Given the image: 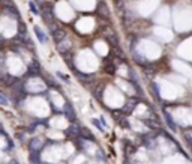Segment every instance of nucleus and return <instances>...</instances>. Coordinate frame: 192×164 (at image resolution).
Here are the masks:
<instances>
[{"label":"nucleus","instance_id":"obj_1","mask_svg":"<svg viewBox=\"0 0 192 164\" xmlns=\"http://www.w3.org/2000/svg\"><path fill=\"white\" fill-rule=\"evenodd\" d=\"M42 18L45 20V23L48 24V27H50V30H51V33H54L57 29V24L54 21V11H53V5L51 3H42Z\"/></svg>","mask_w":192,"mask_h":164},{"label":"nucleus","instance_id":"obj_2","mask_svg":"<svg viewBox=\"0 0 192 164\" xmlns=\"http://www.w3.org/2000/svg\"><path fill=\"white\" fill-rule=\"evenodd\" d=\"M104 33H105V39H107L111 45H114V47H119V38H117V33L114 32L111 27H107V29L104 30Z\"/></svg>","mask_w":192,"mask_h":164},{"label":"nucleus","instance_id":"obj_3","mask_svg":"<svg viewBox=\"0 0 192 164\" xmlns=\"http://www.w3.org/2000/svg\"><path fill=\"white\" fill-rule=\"evenodd\" d=\"M27 75H29V77H41V75H42V68H41V65H39L36 60H33V62L29 65Z\"/></svg>","mask_w":192,"mask_h":164},{"label":"nucleus","instance_id":"obj_4","mask_svg":"<svg viewBox=\"0 0 192 164\" xmlns=\"http://www.w3.org/2000/svg\"><path fill=\"white\" fill-rule=\"evenodd\" d=\"M63 113H65V116L68 119L69 122H75L77 120V113H75V108L72 107L71 103H66L65 106H63Z\"/></svg>","mask_w":192,"mask_h":164},{"label":"nucleus","instance_id":"obj_5","mask_svg":"<svg viewBox=\"0 0 192 164\" xmlns=\"http://www.w3.org/2000/svg\"><path fill=\"white\" fill-rule=\"evenodd\" d=\"M98 14H99V17H102V18L107 20V21L111 18V12H110L108 6H107L104 2H99V3H98Z\"/></svg>","mask_w":192,"mask_h":164},{"label":"nucleus","instance_id":"obj_6","mask_svg":"<svg viewBox=\"0 0 192 164\" xmlns=\"http://www.w3.org/2000/svg\"><path fill=\"white\" fill-rule=\"evenodd\" d=\"M57 50H59V53H62V54L69 53V51H71V41H69L68 38H65L62 42L57 44Z\"/></svg>","mask_w":192,"mask_h":164},{"label":"nucleus","instance_id":"obj_7","mask_svg":"<svg viewBox=\"0 0 192 164\" xmlns=\"http://www.w3.org/2000/svg\"><path fill=\"white\" fill-rule=\"evenodd\" d=\"M75 77H77L80 82L83 83V84H89V83L95 78V75H90V74H83V72H80V71H75Z\"/></svg>","mask_w":192,"mask_h":164},{"label":"nucleus","instance_id":"obj_8","mask_svg":"<svg viewBox=\"0 0 192 164\" xmlns=\"http://www.w3.org/2000/svg\"><path fill=\"white\" fill-rule=\"evenodd\" d=\"M3 12H5L6 15L12 17V18H15V20H20V12L17 11L12 5H6V6H5V9H3Z\"/></svg>","mask_w":192,"mask_h":164},{"label":"nucleus","instance_id":"obj_9","mask_svg":"<svg viewBox=\"0 0 192 164\" xmlns=\"http://www.w3.org/2000/svg\"><path fill=\"white\" fill-rule=\"evenodd\" d=\"M33 30H35V33H36V36H38V39H39V42H42V44H47V42H48V36L44 33V30H42L39 26H35Z\"/></svg>","mask_w":192,"mask_h":164},{"label":"nucleus","instance_id":"obj_10","mask_svg":"<svg viewBox=\"0 0 192 164\" xmlns=\"http://www.w3.org/2000/svg\"><path fill=\"white\" fill-rule=\"evenodd\" d=\"M162 115H164V117H165V122H167V125L170 127V129L176 131V129H177V125H176V122H174V119H173V116L170 115L168 111H164Z\"/></svg>","mask_w":192,"mask_h":164},{"label":"nucleus","instance_id":"obj_11","mask_svg":"<svg viewBox=\"0 0 192 164\" xmlns=\"http://www.w3.org/2000/svg\"><path fill=\"white\" fill-rule=\"evenodd\" d=\"M53 38H54L56 44H59V42H62V41H63V39L66 38V32H65L63 29H60V27H59V29H57L56 32L53 33Z\"/></svg>","mask_w":192,"mask_h":164},{"label":"nucleus","instance_id":"obj_12","mask_svg":"<svg viewBox=\"0 0 192 164\" xmlns=\"http://www.w3.org/2000/svg\"><path fill=\"white\" fill-rule=\"evenodd\" d=\"M135 104H137V99H131L129 103H126L125 104V107H123V111L125 115H129V113H132L134 111V108H135Z\"/></svg>","mask_w":192,"mask_h":164},{"label":"nucleus","instance_id":"obj_13","mask_svg":"<svg viewBox=\"0 0 192 164\" xmlns=\"http://www.w3.org/2000/svg\"><path fill=\"white\" fill-rule=\"evenodd\" d=\"M132 56H134V60H135L137 63H140V65H147V60H146V57H144L143 54L137 53L135 50L132 51Z\"/></svg>","mask_w":192,"mask_h":164},{"label":"nucleus","instance_id":"obj_14","mask_svg":"<svg viewBox=\"0 0 192 164\" xmlns=\"http://www.w3.org/2000/svg\"><path fill=\"white\" fill-rule=\"evenodd\" d=\"M80 137H84V139H87V140H95V136H93L87 128H81V131H80Z\"/></svg>","mask_w":192,"mask_h":164},{"label":"nucleus","instance_id":"obj_15","mask_svg":"<svg viewBox=\"0 0 192 164\" xmlns=\"http://www.w3.org/2000/svg\"><path fill=\"white\" fill-rule=\"evenodd\" d=\"M41 146H42L41 139H32V140H30V149H32V151H38V152H39Z\"/></svg>","mask_w":192,"mask_h":164},{"label":"nucleus","instance_id":"obj_16","mask_svg":"<svg viewBox=\"0 0 192 164\" xmlns=\"http://www.w3.org/2000/svg\"><path fill=\"white\" fill-rule=\"evenodd\" d=\"M66 134H68V136H74V137H80V129H78V127H75V125H71V127L66 129Z\"/></svg>","mask_w":192,"mask_h":164},{"label":"nucleus","instance_id":"obj_17","mask_svg":"<svg viewBox=\"0 0 192 164\" xmlns=\"http://www.w3.org/2000/svg\"><path fill=\"white\" fill-rule=\"evenodd\" d=\"M104 90H105V86H104V84H99V86L95 89V96H96L98 101H102V94H104Z\"/></svg>","mask_w":192,"mask_h":164},{"label":"nucleus","instance_id":"obj_18","mask_svg":"<svg viewBox=\"0 0 192 164\" xmlns=\"http://www.w3.org/2000/svg\"><path fill=\"white\" fill-rule=\"evenodd\" d=\"M116 69H117V68H116L114 63H105V71H107L110 75H114V74H116Z\"/></svg>","mask_w":192,"mask_h":164},{"label":"nucleus","instance_id":"obj_19","mask_svg":"<svg viewBox=\"0 0 192 164\" xmlns=\"http://www.w3.org/2000/svg\"><path fill=\"white\" fill-rule=\"evenodd\" d=\"M9 104V98L3 92H0V106H8Z\"/></svg>","mask_w":192,"mask_h":164},{"label":"nucleus","instance_id":"obj_20","mask_svg":"<svg viewBox=\"0 0 192 164\" xmlns=\"http://www.w3.org/2000/svg\"><path fill=\"white\" fill-rule=\"evenodd\" d=\"M116 6H117V9L122 12L125 11V6H126V0H116Z\"/></svg>","mask_w":192,"mask_h":164},{"label":"nucleus","instance_id":"obj_21","mask_svg":"<svg viewBox=\"0 0 192 164\" xmlns=\"http://www.w3.org/2000/svg\"><path fill=\"white\" fill-rule=\"evenodd\" d=\"M150 87L153 89V94H155L153 96H155L156 99H161V96H159V87H158V86H156L155 83H150Z\"/></svg>","mask_w":192,"mask_h":164},{"label":"nucleus","instance_id":"obj_22","mask_svg":"<svg viewBox=\"0 0 192 164\" xmlns=\"http://www.w3.org/2000/svg\"><path fill=\"white\" fill-rule=\"evenodd\" d=\"M92 124H93V125H96V127L101 129V131H102V128H105V127L102 125V122H101V120H98V119H92Z\"/></svg>","mask_w":192,"mask_h":164},{"label":"nucleus","instance_id":"obj_23","mask_svg":"<svg viewBox=\"0 0 192 164\" xmlns=\"http://www.w3.org/2000/svg\"><path fill=\"white\" fill-rule=\"evenodd\" d=\"M29 8H30V11L33 12V14H39V11H38V8H36V5H35L33 2H29Z\"/></svg>","mask_w":192,"mask_h":164},{"label":"nucleus","instance_id":"obj_24","mask_svg":"<svg viewBox=\"0 0 192 164\" xmlns=\"http://www.w3.org/2000/svg\"><path fill=\"white\" fill-rule=\"evenodd\" d=\"M57 75H59V77H60L62 80H65V82H68V80H69L68 75H65V74H62V72H57Z\"/></svg>","mask_w":192,"mask_h":164},{"label":"nucleus","instance_id":"obj_25","mask_svg":"<svg viewBox=\"0 0 192 164\" xmlns=\"http://www.w3.org/2000/svg\"><path fill=\"white\" fill-rule=\"evenodd\" d=\"M3 45H5V39H3V38H0V50L3 48Z\"/></svg>","mask_w":192,"mask_h":164},{"label":"nucleus","instance_id":"obj_26","mask_svg":"<svg viewBox=\"0 0 192 164\" xmlns=\"http://www.w3.org/2000/svg\"><path fill=\"white\" fill-rule=\"evenodd\" d=\"M0 136H6V134L3 132V128H2V125H0Z\"/></svg>","mask_w":192,"mask_h":164},{"label":"nucleus","instance_id":"obj_27","mask_svg":"<svg viewBox=\"0 0 192 164\" xmlns=\"http://www.w3.org/2000/svg\"><path fill=\"white\" fill-rule=\"evenodd\" d=\"M2 2H5L6 5H11V2H12V0H2Z\"/></svg>","mask_w":192,"mask_h":164},{"label":"nucleus","instance_id":"obj_28","mask_svg":"<svg viewBox=\"0 0 192 164\" xmlns=\"http://www.w3.org/2000/svg\"><path fill=\"white\" fill-rule=\"evenodd\" d=\"M11 164H20V163H18L17 160H12V161H11Z\"/></svg>","mask_w":192,"mask_h":164},{"label":"nucleus","instance_id":"obj_29","mask_svg":"<svg viewBox=\"0 0 192 164\" xmlns=\"http://www.w3.org/2000/svg\"><path fill=\"white\" fill-rule=\"evenodd\" d=\"M36 2H38V3H44V0H36Z\"/></svg>","mask_w":192,"mask_h":164}]
</instances>
